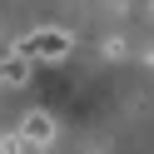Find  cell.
Instances as JSON below:
<instances>
[{
	"label": "cell",
	"mask_w": 154,
	"mask_h": 154,
	"mask_svg": "<svg viewBox=\"0 0 154 154\" xmlns=\"http://www.w3.org/2000/svg\"><path fill=\"white\" fill-rule=\"evenodd\" d=\"M20 134H25V144H40V149H45V144H55V119L45 109H30L20 119Z\"/></svg>",
	"instance_id": "2"
},
{
	"label": "cell",
	"mask_w": 154,
	"mask_h": 154,
	"mask_svg": "<svg viewBox=\"0 0 154 154\" xmlns=\"http://www.w3.org/2000/svg\"><path fill=\"white\" fill-rule=\"evenodd\" d=\"M104 55L109 60H124V40H104Z\"/></svg>",
	"instance_id": "5"
},
{
	"label": "cell",
	"mask_w": 154,
	"mask_h": 154,
	"mask_svg": "<svg viewBox=\"0 0 154 154\" xmlns=\"http://www.w3.org/2000/svg\"><path fill=\"white\" fill-rule=\"evenodd\" d=\"M30 144H25V134L15 129V134H0V154H25Z\"/></svg>",
	"instance_id": "4"
},
{
	"label": "cell",
	"mask_w": 154,
	"mask_h": 154,
	"mask_svg": "<svg viewBox=\"0 0 154 154\" xmlns=\"http://www.w3.org/2000/svg\"><path fill=\"white\" fill-rule=\"evenodd\" d=\"M70 50H75V35L60 25H40V30L15 40V55H25V60H65Z\"/></svg>",
	"instance_id": "1"
},
{
	"label": "cell",
	"mask_w": 154,
	"mask_h": 154,
	"mask_svg": "<svg viewBox=\"0 0 154 154\" xmlns=\"http://www.w3.org/2000/svg\"><path fill=\"white\" fill-rule=\"evenodd\" d=\"M30 70L35 60H25V55H0V85H10V90H20V85H30Z\"/></svg>",
	"instance_id": "3"
}]
</instances>
